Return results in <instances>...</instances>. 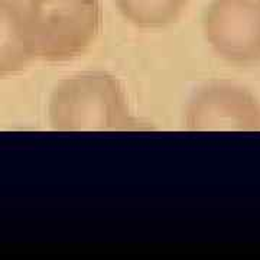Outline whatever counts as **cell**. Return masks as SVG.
Returning a JSON list of instances; mask_svg holds the SVG:
<instances>
[{
  "instance_id": "cell-1",
  "label": "cell",
  "mask_w": 260,
  "mask_h": 260,
  "mask_svg": "<svg viewBox=\"0 0 260 260\" xmlns=\"http://www.w3.org/2000/svg\"><path fill=\"white\" fill-rule=\"evenodd\" d=\"M32 58L65 61L93 44L102 26L100 0H15Z\"/></svg>"
},
{
  "instance_id": "cell-2",
  "label": "cell",
  "mask_w": 260,
  "mask_h": 260,
  "mask_svg": "<svg viewBox=\"0 0 260 260\" xmlns=\"http://www.w3.org/2000/svg\"><path fill=\"white\" fill-rule=\"evenodd\" d=\"M51 116L59 129H109L126 123V107L114 80L84 75L56 90Z\"/></svg>"
},
{
  "instance_id": "cell-3",
  "label": "cell",
  "mask_w": 260,
  "mask_h": 260,
  "mask_svg": "<svg viewBox=\"0 0 260 260\" xmlns=\"http://www.w3.org/2000/svg\"><path fill=\"white\" fill-rule=\"evenodd\" d=\"M207 41L234 62L260 59V0H213L204 15Z\"/></svg>"
},
{
  "instance_id": "cell-4",
  "label": "cell",
  "mask_w": 260,
  "mask_h": 260,
  "mask_svg": "<svg viewBox=\"0 0 260 260\" xmlns=\"http://www.w3.org/2000/svg\"><path fill=\"white\" fill-rule=\"evenodd\" d=\"M188 124L198 130H256L260 110L246 91L217 85L195 97L188 110Z\"/></svg>"
},
{
  "instance_id": "cell-5",
  "label": "cell",
  "mask_w": 260,
  "mask_h": 260,
  "mask_svg": "<svg viewBox=\"0 0 260 260\" xmlns=\"http://www.w3.org/2000/svg\"><path fill=\"white\" fill-rule=\"evenodd\" d=\"M30 59L19 26L15 0H0V75L20 71Z\"/></svg>"
},
{
  "instance_id": "cell-6",
  "label": "cell",
  "mask_w": 260,
  "mask_h": 260,
  "mask_svg": "<svg viewBox=\"0 0 260 260\" xmlns=\"http://www.w3.org/2000/svg\"><path fill=\"white\" fill-rule=\"evenodd\" d=\"M114 3L130 23L140 28H160L181 16L188 0H114Z\"/></svg>"
}]
</instances>
